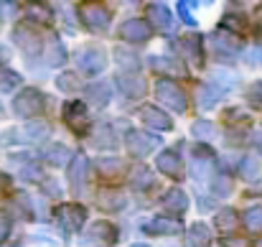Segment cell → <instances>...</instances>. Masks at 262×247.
Masks as SVG:
<instances>
[{
    "label": "cell",
    "instance_id": "6da1fadb",
    "mask_svg": "<svg viewBox=\"0 0 262 247\" xmlns=\"http://www.w3.org/2000/svg\"><path fill=\"white\" fill-rule=\"evenodd\" d=\"M13 112H15L18 117H26V120L41 115V112H43V94H41L38 89H33V87L23 89V92L15 94V99H13Z\"/></svg>",
    "mask_w": 262,
    "mask_h": 247
},
{
    "label": "cell",
    "instance_id": "7a4b0ae2",
    "mask_svg": "<svg viewBox=\"0 0 262 247\" xmlns=\"http://www.w3.org/2000/svg\"><path fill=\"white\" fill-rule=\"evenodd\" d=\"M156 97H158L166 107L176 110V112H186V107H188L186 92L176 82H171V79H158V82H156Z\"/></svg>",
    "mask_w": 262,
    "mask_h": 247
},
{
    "label": "cell",
    "instance_id": "3957f363",
    "mask_svg": "<svg viewBox=\"0 0 262 247\" xmlns=\"http://www.w3.org/2000/svg\"><path fill=\"white\" fill-rule=\"evenodd\" d=\"M84 219H87V212H84V207H79V204H61L59 209H56V222L61 224V230L64 232H77L82 224H84Z\"/></svg>",
    "mask_w": 262,
    "mask_h": 247
},
{
    "label": "cell",
    "instance_id": "277c9868",
    "mask_svg": "<svg viewBox=\"0 0 262 247\" xmlns=\"http://www.w3.org/2000/svg\"><path fill=\"white\" fill-rule=\"evenodd\" d=\"M77 64L84 74H99L107 67V54L99 46H87L77 54Z\"/></svg>",
    "mask_w": 262,
    "mask_h": 247
},
{
    "label": "cell",
    "instance_id": "5b68a950",
    "mask_svg": "<svg viewBox=\"0 0 262 247\" xmlns=\"http://www.w3.org/2000/svg\"><path fill=\"white\" fill-rule=\"evenodd\" d=\"M82 20L92 33H104L110 28V10L102 8V5H82Z\"/></svg>",
    "mask_w": 262,
    "mask_h": 247
},
{
    "label": "cell",
    "instance_id": "8992f818",
    "mask_svg": "<svg viewBox=\"0 0 262 247\" xmlns=\"http://www.w3.org/2000/svg\"><path fill=\"white\" fill-rule=\"evenodd\" d=\"M125 143H127V151H130L135 158H145V156L161 143V138H158V135H148V133H143V130H130Z\"/></svg>",
    "mask_w": 262,
    "mask_h": 247
},
{
    "label": "cell",
    "instance_id": "52a82bcc",
    "mask_svg": "<svg viewBox=\"0 0 262 247\" xmlns=\"http://www.w3.org/2000/svg\"><path fill=\"white\" fill-rule=\"evenodd\" d=\"M150 33H153V28L143 18H130V20H125L120 26V38H125L130 44H143V41L150 38Z\"/></svg>",
    "mask_w": 262,
    "mask_h": 247
},
{
    "label": "cell",
    "instance_id": "ba28073f",
    "mask_svg": "<svg viewBox=\"0 0 262 247\" xmlns=\"http://www.w3.org/2000/svg\"><path fill=\"white\" fill-rule=\"evenodd\" d=\"M64 120L69 122V128L79 135H87L89 130V115H87V107L82 102H67L64 105Z\"/></svg>",
    "mask_w": 262,
    "mask_h": 247
},
{
    "label": "cell",
    "instance_id": "9c48e42d",
    "mask_svg": "<svg viewBox=\"0 0 262 247\" xmlns=\"http://www.w3.org/2000/svg\"><path fill=\"white\" fill-rule=\"evenodd\" d=\"M140 120H143L148 128H153V130H171V128H173L171 115H166V112L158 110L156 105H145V107H140Z\"/></svg>",
    "mask_w": 262,
    "mask_h": 247
},
{
    "label": "cell",
    "instance_id": "30bf717a",
    "mask_svg": "<svg viewBox=\"0 0 262 247\" xmlns=\"http://www.w3.org/2000/svg\"><path fill=\"white\" fill-rule=\"evenodd\" d=\"M13 41L26 51V54H41V36L36 33V31H31L28 26H15V31H13Z\"/></svg>",
    "mask_w": 262,
    "mask_h": 247
},
{
    "label": "cell",
    "instance_id": "8fae6325",
    "mask_svg": "<svg viewBox=\"0 0 262 247\" xmlns=\"http://www.w3.org/2000/svg\"><path fill=\"white\" fill-rule=\"evenodd\" d=\"M115 82H117V87H120L122 94H127V97H133V99L143 97L145 89H148V84H145V77H143V74H117Z\"/></svg>",
    "mask_w": 262,
    "mask_h": 247
},
{
    "label": "cell",
    "instance_id": "7c38bea8",
    "mask_svg": "<svg viewBox=\"0 0 262 247\" xmlns=\"http://www.w3.org/2000/svg\"><path fill=\"white\" fill-rule=\"evenodd\" d=\"M87 171H89L87 156H84V153H74V156H72V163H69V181H72V186H74L77 191L84 189V183H87Z\"/></svg>",
    "mask_w": 262,
    "mask_h": 247
},
{
    "label": "cell",
    "instance_id": "4fadbf2b",
    "mask_svg": "<svg viewBox=\"0 0 262 247\" xmlns=\"http://www.w3.org/2000/svg\"><path fill=\"white\" fill-rule=\"evenodd\" d=\"M97 204H99L104 212H120V209H125V204H127V196H125L122 191L102 189V191H99V196H97Z\"/></svg>",
    "mask_w": 262,
    "mask_h": 247
},
{
    "label": "cell",
    "instance_id": "5bb4252c",
    "mask_svg": "<svg viewBox=\"0 0 262 247\" xmlns=\"http://www.w3.org/2000/svg\"><path fill=\"white\" fill-rule=\"evenodd\" d=\"M145 232L150 235H178L181 232V222L171 217H156L153 222L145 224Z\"/></svg>",
    "mask_w": 262,
    "mask_h": 247
},
{
    "label": "cell",
    "instance_id": "9a60e30c",
    "mask_svg": "<svg viewBox=\"0 0 262 247\" xmlns=\"http://www.w3.org/2000/svg\"><path fill=\"white\" fill-rule=\"evenodd\" d=\"M219 99H222V87H216V84H201L196 89V102L204 110H211Z\"/></svg>",
    "mask_w": 262,
    "mask_h": 247
},
{
    "label": "cell",
    "instance_id": "2e32d148",
    "mask_svg": "<svg viewBox=\"0 0 262 247\" xmlns=\"http://www.w3.org/2000/svg\"><path fill=\"white\" fill-rule=\"evenodd\" d=\"M84 92H87V102H89V105H94V107H104V105L110 102V97H112L110 84H104V82L89 84Z\"/></svg>",
    "mask_w": 262,
    "mask_h": 247
},
{
    "label": "cell",
    "instance_id": "e0dca14e",
    "mask_svg": "<svg viewBox=\"0 0 262 247\" xmlns=\"http://www.w3.org/2000/svg\"><path fill=\"white\" fill-rule=\"evenodd\" d=\"M163 209H166V212H173V214H183V212L188 209V196H186V191L171 189V191L163 196Z\"/></svg>",
    "mask_w": 262,
    "mask_h": 247
},
{
    "label": "cell",
    "instance_id": "ac0fdd59",
    "mask_svg": "<svg viewBox=\"0 0 262 247\" xmlns=\"http://www.w3.org/2000/svg\"><path fill=\"white\" fill-rule=\"evenodd\" d=\"M150 67H153L156 72H163V74H178V77L186 74L183 64H181L176 56H153V59H150Z\"/></svg>",
    "mask_w": 262,
    "mask_h": 247
},
{
    "label": "cell",
    "instance_id": "d6986e66",
    "mask_svg": "<svg viewBox=\"0 0 262 247\" xmlns=\"http://www.w3.org/2000/svg\"><path fill=\"white\" fill-rule=\"evenodd\" d=\"M156 166H158L161 173H166V176H171V178H178V176H181V161H178V156H176L173 151H163V153L156 158Z\"/></svg>",
    "mask_w": 262,
    "mask_h": 247
},
{
    "label": "cell",
    "instance_id": "ffe728a7",
    "mask_svg": "<svg viewBox=\"0 0 262 247\" xmlns=\"http://www.w3.org/2000/svg\"><path fill=\"white\" fill-rule=\"evenodd\" d=\"M188 247H211V230L201 222H196L188 230Z\"/></svg>",
    "mask_w": 262,
    "mask_h": 247
},
{
    "label": "cell",
    "instance_id": "44dd1931",
    "mask_svg": "<svg viewBox=\"0 0 262 247\" xmlns=\"http://www.w3.org/2000/svg\"><path fill=\"white\" fill-rule=\"evenodd\" d=\"M43 156H46V161L49 163H54V166H64V163H69L72 161V151L67 148V146H61V143H54V146H49L46 151H43Z\"/></svg>",
    "mask_w": 262,
    "mask_h": 247
},
{
    "label": "cell",
    "instance_id": "7402d4cb",
    "mask_svg": "<svg viewBox=\"0 0 262 247\" xmlns=\"http://www.w3.org/2000/svg\"><path fill=\"white\" fill-rule=\"evenodd\" d=\"M148 13H150V20L156 23V28H171L173 15H171V10H168L163 3H153V5L148 8Z\"/></svg>",
    "mask_w": 262,
    "mask_h": 247
},
{
    "label": "cell",
    "instance_id": "603a6c76",
    "mask_svg": "<svg viewBox=\"0 0 262 247\" xmlns=\"http://www.w3.org/2000/svg\"><path fill=\"white\" fill-rule=\"evenodd\" d=\"M133 189L135 191H145V189H150L153 183H156V176H153V171L150 168H145V166H138L135 171H133Z\"/></svg>",
    "mask_w": 262,
    "mask_h": 247
},
{
    "label": "cell",
    "instance_id": "cb8c5ba5",
    "mask_svg": "<svg viewBox=\"0 0 262 247\" xmlns=\"http://www.w3.org/2000/svg\"><path fill=\"white\" fill-rule=\"evenodd\" d=\"M92 143L97 148H115L117 146V138L112 135V128L110 125H97L94 128V135H92Z\"/></svg>",
    "mask_w": 262,
    "mask_h": 247
},
{
    "label": "cell",
    "instance_id": "d4e9b609",
    "mask_svg": "<svg viewBox=\"0 0 262 247\" xmlns=\"http://www.w3.org/2000/svg\"><path fill=\"white\" fill-rule=\"evenodd\" d=\"M89 235L97 237V240H102V242H107V245L117 242V230H115L110 222H94L92 230H89Z\"/></svg>",
    "mask_w": 262,
    "mask_h": 247
},
{
    "label": "cell",
    "instance_id": "484cf974",
    "mask_svg": "<svg viewBox=\"0 0 262 247\" xmlns=\"http://www.w3.org/2000/svg\"><path fill=\"white\" fill-rule=\"evenodd\" d=\"M94 168L99 171V176H104V178H115L117 173H122L125 171V163L120 161V158H99Z\"/></svg>",
    "mask_w": 262,
    "mask_h": 247
},
{
    "label": "cell",
    "instance_id": "4316f807",
    "mask_svg": "<svg viewBox=\"0 0 262 247\" xmlns=\"http://www.w3.org/2000/svg\"><path fill=\"white\" fill-rule=\"evenodd\" d=\"M23 133H26V140H43L51 133V125L49 122H41V120H33V122H28L23 128Z\"/></svg>",
    "mask_w": 262,
    "mask_h": 247
},
{
    "label": "cell",
    "instance_id": "83f0119b",
    "mask_svg": "<svg viewBox=\"0 0 262 247\" xmlns=\"http://www.w3.org/2000/svg\"><path fill=\"white\" fill-rule=\"evenodd\" d=\"M239 176H242L245 181H255V178H260V163H257L255 156H245V158L239 161Z\"/></svg>",
    "mask_w": 262,
    "mask_h": 247
},
{
    "label": "cell",
    "instance_id": "f1b7e54d",
    "mask_svg": "<svg viewBox=\"0 0 262 247\" xmlns=\"http://www.w3.org/2000/svg\"><path fill=\"white\" fill-rule=\"evenodd\" d=\"M191 133H193L196 140H211V138L216 135V125L209 122V120H196V122L191 125Z\"/></svg>",
    "mask_w": 262,
    "mask_h": 247
},
{
    "label": "cell",
    "instance_id": "f546056e",
    "mask_svg": "<svg viewBox=\"0 0 262 247\" xmlns=\"http://www.w3.org/2000/svg\"><path fill=\"white\" fill-rule=\"evenodd\" d=\"M20 82H23V77L18 72L0 67V92H13L15 87H20Z\"/></svg>",
    "mask_w": 262,
    "mask_h": 247
},
{
    "label": "cell",
    "instance_id": "4dcf8cb0",
    "mask_svg": "<svg viewBox=\"0 0 262 247\" xmlns=\"http://www.w3.org/2000/svg\"><path fill=\"white\" fill-rule=\"evenodd\" d=\"M46 61H49L51 67H61V64L67 61V49H64V44H61L59 38H54V41H51L49 54H46Z\"/></svg>",
    "mask_w": 262,
    "mask_h": 247
},
{
    "label": "cell",
    "instance_id": "1f68e13d",
    "mask_svg": "<svg viewBox=\"0 0 262 247\" xmlns=\"http://www.w3.org/2000/svg\"><path fill=\"white\" fill-rule=\"evenodd\" d=\"M216 227H219L222 232L234 230V227H237V212H234V209H229V207L219 209V212H216Z\"/></svg>",
    "mask_w": 262,
    "mask_h": 247
},
{
    "label": "cell",
    "instance_id": "d6a6232c",
    "mask_svg": "<svg viewBox=\"0 0 262 247\" xmlns=\"http://www.w3.org/2000/svg\"><path fill=\"white\" fill-rule=\"evenodd\" d=\"M214 44H216V49H219L222 54H237V49H239V41H237L234 36H229V33L214 36Z\"/></svg>",
    "mask_w": 262,
    "mask_h": 247
},
{
    "label": "cell",
    "instance_id": "836d02e7",
    "mask_svg": "<svg viewBox=\"0 0 262 247\" xmlns=\"http://www.w3.org/2000/svg\"><path fill=\"white\" fill-rule=\"evenodd\" d=\"M181 49L188 54V59L191 61H196V64H201V46H199V38L196 36H188V38H181Z\"/></svg>",
    "mask_w": 262,
    "mask_h": 247
},
{
    "label": "cell",
    "instance_id": "e575fe53",
    "mask_svg": "<svg viewBox=\"0 0 262 247\" xmlns=\"http://www.w3.org/2000/svg\"><path fill=\"white\" fill-rule=\"evenodd\" d=\"M245 227L250 232H262V207H250L245 212Z\"/></svg>",
    "mask_w": 262,
    "mask_h": 247
},
{
    "label": "cell",
    "instance_id": "d590c367",
    "mask_svg": "<svg viewBox=\"0 0 262 247\" xmlns=\"http://www.w3.org/2000/svg\"><path fill=\"white\" fill-rule=\"evenodd\" d=\"M56 87L61 89V92H77L82 84H79V77L74 74V72H64V74H59V79H56Z\"/></svg>",
    "mask_w": 262,
    "mask_h": 247
},
{
    "label": "cell",
    "instance_id": "8d00e7d4",
    "mask_svg": "<svg viewBox=\"0 0 262 247\" xmlns=\"http://www.w3.org/2000/svg\"><path fill=\"white\" fill-rule=\"evenodd\" d=\"M28 18H31V20H38V23H46V26H49V23L54 20V13H51L46 5H31V8H28Z\"/></svg>",
    "mask_w": 262,
    "mask_h": 247
},
{
    "label": "cell",
    "instance_id": "74e56055",
    "mask_svg": "<svg viewBox=\"0 0 262 247\" xmlns=\"http://www.w3.org/2000/svg\"><path fill=\"white\" fill-rule=\"evenodd\" d=\"M229 191H232V178L227 173H216V178H214V194L216 196H227Z\"/></svg>",
    "mask_w": 262,
    "mask_h": 247
},
{
    "label": "cell",
    "instance_id": "f35d334b",
    "mask_svg": "<svg viewBox=\"0 0 262 247\" xmlns=\"http://www.w3.org/2000/svg\"><path fill=\"white\" fill-rule=\"evenodd\" d=\"M176 10H178V15H181V20H183L186 26H196V18H193V13H191V10H193V3H183V0H181V3L176 5Z\"/></svg>",
    "mask_w": 262,
    "mask_h": 247
},
{
    "label": "cell",
    "instance_id": "ab89813d",
    "mask_svg": "<svg viewBox=\"0 0 262 247\" xmlns=\"http://www.w3.org/2000/svg\"><path fill=\"white\" fill-rule=\"evenodd\" d=\"M191 176H193L196 181L211 176V161H193V166H191Z\"/></svg>",
    "mask_w": 262,
    "mask_h": 247
},
{
    "label": "cell",
    "instance_id": "60d3db41",
    "mask_svg": "<svg viewBox=\"0 0 262 247\" xmlns=\"http://www.w3.org/2000/svg\"><path fill=\"white\" fill-rule=\"evenodd\" d=\"M115 61H120V64H125L130 69H138V56L125 51V49H115Z\"/></svg>",
    "mask_w": 262,
    "mask_h": 247
},
{
    "label": "cell",
    "instance_id": "b9f144b4",
    "mask_svg": "<svg viewBox=\"0 0 262 247\" xmlns=\"http://www.w3.org/2000/svg\"><path fill=\"white\" fill-rule=\"evenodd\" d=\"M222 28H229L232 33H237V31H242V28H245V18H242V15H224Z\"/></svg>",
    "mask_w": 262,
    "mask_h": 247
},
{
    "label": "cell",
    "instance_id": "7bdbcfd3",
    "mask_svg": "<svg viewBox=\"0 0 262 247\" xmlns=\"http://www.w3.org/2000/svg\"><path fill=\"white\" fill-rule=\"evenodd\" d=\"M247 97H250L252 102L262 105V82L260 84H252V87H250V92H247Z\"/></svg>",
    "mask_w": 262,
    "mask_h": 247
},
{
    "label": "cell",
    "instance_id": "ee69618b",
    "mask_svg": "<svg viewBox=\"0 0 262 247\" xmlns=\"http://www.w3.org/2000/svg\"><path fill=\"white\" fill-rule=\"evenodd\" d=\"M8 235H10V219L0 214V242L8 240Z\"/></svg>",
    "mask_w": 262,
    "mask_h": 247
},
{
    "label": "cell",
    "instance_id": "f6af8a7d",
    "mask_svg": "<svg viewBox=\"0 0 262 247\" xmlns=\"http://www.w3.org/2000/svg\"><path fill=\"white\" fill-rule=\"evenodd\" d=\"M15 3H0V18H8L10 13H15Z\"/></svg>",
    "mask_w": 262,
    "mask_h": 247
},
{
    "label": "cell",
    "instance_id": "bcb514c9",
    "mask_svg": "<svg viewBox=\"0 0 262 247\" xmlns=\"http://www.w3.org/2000/svg\"><path fill=\"white\" fill-rule=\"evenodd\" d=\"M227 117H229V120H247V112H245V110H234V107H232V110H227Z\"/></svg>",
    "mask_w": 262,
    "mask_h": 247
},
{
    "label": "cell",
    "instance_id": "7dc6e473",
    "mask_svg": "<svg viewBox=\"0 0 262 247\" xmlns=\"http://www.w3.org/2000/svg\"><path fill=\"white\" fill-rule=\"evenodd\" d=\"M23 173H26V178H36V181L41 178V171H38V166H26V168H23Z\"/></svg>",
    "mask_w": 262,
    "mask_h": 247
},
{
    "label": "cell",
    "instance_id": "c3c4849f",
    "mask_svg": "<svg viewBox=\"0 0 262 247\" xmlns=\"http://www.w3.org/2000/svg\"><path fill=\"white\" fill-rule=\"evenodd\" d=\"M222 245L224 247H247L245 240H222Z\"/></svg>",
    "mask_w": 262,
    "mask_h": 247
},
{
    "label": "cell",
    "instance_id": "681fc988",
    "mask_svg": "<svg viewBox=\"0 0 262 247\" xmlns=\"http://www.w3.org/2000/svg\"><path fill=\"white\" fill-rule=\"evenodd\" d=\"M46 189H49V191H54V194H59V183H56V181H49V183H46Z\"/></svg>",
    "mask_w": 262,
    "mask_h": 247
},
{
    "label": "cell",
    "instance_id": "f907efd6",
    "mask_svg": "<svg viewBox=\"0 0 262 247\" xmlns=\"http://www.w3.org/2000/svg\"><path fill=\"white\" fill-rule=\"evenodd\" d=\"M257 140H260V146H262V133H257Z\"/></svg>",
    "mask_w": 262,
    "mask_h": 247
},
{
    "label": "cell",
    "instance_id": "816d5d0a",
    "mask_svg": "<svg viewBox=\"0 0 262 247\" xmlns=\"http://www.w3.org/2000/svg\"><path fill=\"white\" fill-rule=\"evenodd\" d=\"M133 247H148V245H133Z\"/></svg>",
    "mask_w": 262,
    "mask_h": 247
},
{
    "label": "cell",
    "instance_id": "f5cc1de1",
    "mask_svg": "<svg viewBox=\"0 0 262 247\" xmlns=\"http://www.w3.org/2000/svg\"><path fill=\"white\" fill-rule=\"evenodd\" d=\"M260 33H262V23H260Z\"/></svg>",
    "mask_w": 262,
    "mask_h": 247
},
{
    "label": "cell",
    "instance_id": "db71d44e",
    "mask_svg": "<svg viewBox=\"0 0 262 247\" xmlns=\"http://www.w3.org/2000/svg\"><path fill=\"white\" fill-rule=\"evenodd\" d=\"M260 61H262V51H260Z\"/></svg>",
    "mask_w": 262,
    "mask_h": 247
},
{
    "label": "cell",
    "instance_id": "11a10c76",
    "mask_svg": "<svg viewBox=\"0 0 262 247\" xmlns=\"http://www.w3.org/2000/svg\"><path fill=\"white\" fill-rule=\"evenodd\" d=\"M257 247H262V242H260V245H257Z\"/></svg>",
    "mask_w": 262,
    "mask_h": 247
}]
</instances>
